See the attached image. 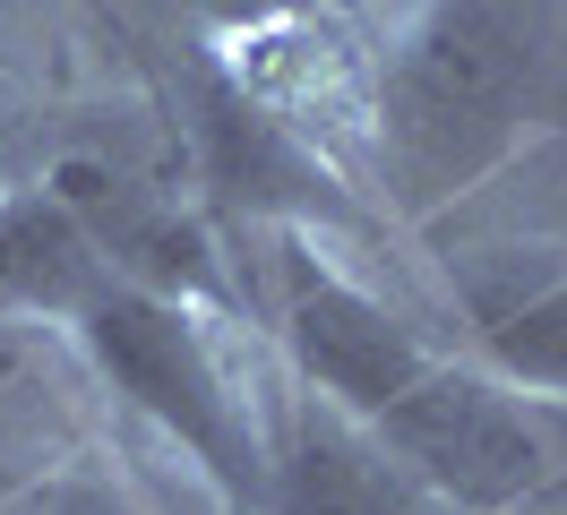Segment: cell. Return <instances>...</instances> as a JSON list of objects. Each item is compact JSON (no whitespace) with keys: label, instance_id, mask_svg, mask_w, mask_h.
<instances>
[{"label":"cell","instance_id":"7a4b0ae2","mask_svg":"<svg viewBox=\"0 0 567 515\" xmlns=\"http://www.w3.org/2000/svg\"><path fill=\"white\" fill-rule=\"evenodd\" d=\"M215 327H224L215 301L146 292V284H121V275L70 318L95 378L155 439H173L233 507H267V395L249 387L241 352Z\"/></svg>","mask_w":567,"mask_h":515},{"label":"cell","instance_id":"5b68a950","mask_svg":"<svg viewBox=\"0 0 567 515\" xmlns=\"http://www.w3.org/2000/svg\"><path fill=\"white\" fill-rule=\"evenodd\" d=\"M215 78L267 112L284 137H301L319 164L353 181L370 164V121H379V52L361 43L336 9H292L267 27L215 34Z\"/></svg>","mask_w":567,"mask_h":515},{"label":"cell","instance_id":"8fae6325","mask_svg":"<svg viewBox=\"0 0 567 515\" xmlns=\"http://www.w3.org/2000/svg\"><path fill=\"white\" fill-rule=\"evenodd\" d=\"M164 9H181L207 34H241V27H267V18H292V9H319V0H164Z\"/></svg>","mask_w":567,"mask_h":515},{"label":"cell","instance_id":"277c9868","mask_svg":"<svg viewBox=\"0 0 567 515\" xmlns=\"http://www.w3.org/2000/svg\"><path fill=\"white\" fill-rule=\"evenodd\" d=\"M276 336H284L292 378H301L310 395H327L336 412H353V421H379V412L439 361V343H430L404 309L379 301L310 224H284Z\"/></svg>","mask_w":567,"mask_h":515},{"label":"cell","instance_id":"4fadbf2b","mask_svg":"<svg viewBox=\"0 0 567 515\" xmlns=\"http://www.w3.org/2000/svg\"><path fill=\"white\" fill-rule=\"evenodd\" d=\"M525 515H567V481H559V490H550V498H533Z\"/></svg>","mask_w":567,"mask_h":515},{"label":"cell","instance_id":"7c38bea8","mask_svg":"<svg viewBox=\"0 0 567 515\" xmlns=\"http://www.w3.org/2000/svg\"><path fill=\"white\" fill-rule=\"evenodd\" d=\"M27 361H35V352H27V336H18V327H0V395L27 378Z\"/></svg>","mask_w":567,"mask_h":515},{"label":"cell","instance_id":"ba28073f","mask_svg":"<svg viewBox=\"0 0 567 515\" xmlns=\"http://www.w3.org/2000/svg\"><path fill=\"white\" fill-rule=\"evenodd\" d=\"M104 284V249L86 240L61 189L35 181L0 198V327H70Z\"/></svg>","mask_w":567,"mask_h":515},{"label":"cell","instance_id":"30bf717a","mask_svg":"<svg viewBox=\"0 0 567 515\" xmlns=\"http://www.w3.org/2000/svg\"><path fill=\"white\" fill-rule=\"evenodd\" d=\"M0 515H146V507L112 481V464H95V455H43L35 473L0 498Z\"/></svg>","mask_w":567,"mask_h":515},{"label":"cell","instance_id":"3957f363","mask_svg":"<svg viewBox=\"0 0 567 515\" xmlns=\"http://www.w3.org/2000/svg\"><path fill=\"white\" fill-rule=\"evenodd\" d=\"M370 430L456 515H525L567 481V404L525 395L473 352H439Z\"/></svg>","mask_w":567,"mask_h":515},{"label":"cell","instance_id":"9c48e42d","mask_svg":"<svg viewBox=\"0 0 567 515\" xmlns=\"http://www.w3.org/2000/svg\"><path fill=\"white\" fill-rule=\"evenodd\" d=\"M473 301V361L516 378L525 395L567 404V267L533 275V284H464Z\"/></svg>","mask_w":567,"mask_h":515},{"label":"cell","instance_id":"52a82bcc","mask_svg":"<svg viewBox=\"0 0 567 515\" xmlns=\"http://www.w3.org/2000/svg\"><path fill=\"white\" fill-rule=\"evenodd\" d=\"M198 146H207V181L224 189L233 206L267 215V224H310L319 233L327 215H344V172L319 164L301 137H284L267 112H249L224 78H207L198 95Z\"/></svg>","mask_w":567,"mask_h":515},{"label":"cell","instance_id":"5bb4252c","mask_svg":"<svg viewBox=\"0 0 567 515\" xmlns=\"http://www.w3.org/2000/svg\"><path fill=\"white\" fill-rule=\"evenodd\" d=\"M27 473H35V464H27ZM27 473H0V498H9V490H18V481H27Z\"/></svg>","mask_w":567,"mask_h":515},{"label":"cell","instance_id":"8992f818","mask_svg":"<svg viewBox=\"0 0 567 515\" xmlns=\"http://www.w3.org/2000/svg\"><path fill=\"white\" fill-rule=\"evenodd\" d=\"M267 515H456L370 421L301 378L267 395Z\"/></svg>","mask_w":567,"mask_h":515},{"label":"cell","instance_id":"6da1fadb","mask_svg":"<svg viewBox=\"0 0 567 515\" xmlns=\"http://www.w3.org/2000/svg\"><path fill=\"white\" fill-rule=\"evenodd\" d=\"M559 0H422L379 52L370 164L422 224L473 198L550 112L567 69Z\"/></svg>","mask_w":567,"mask_h":515}]
</instances>
